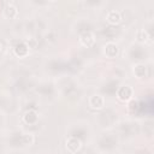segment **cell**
<instances>
[{"mask_svg": "<svg viewBox=\"0 0 154 154\" xmlns=\"http://www.w3.org/2000/svg\"><path fill=\"white\" fill-rule=\"evenodd\" d=\"M118 146H119V137L117 134H113V132L103 134L97 140V143H96L97 149L101 153H106V154L113 153V150H116Z\"/></svg>", "mask_w": 154, "mask_h": 154, "instance_id": "obj_1", "label": "cell"}, {"mask_svg": "<svg viewBox=\"0 0 154 154\" xmlns=\"http://www.w3.org/2000/svg\"><path fill=\"white\" fill-rule=\"evenodd\" d=\"M35 142V136L31 132H22V131H14L11 134L8 138V144L11 147H30Z\"/></svg>", "mask_w": 154, "mask_h": 154, "instance_id": "obj_2", "label": "cell"}, {"mask_svg": "<svg viewBox=\"0 0 154 154\" xmlns=\"http://www.w3.org/2000/svg\"><path fill=\"white\" fill-rule=\"evenodd\" d=\"M116 113L112 109H101L99 111V113L95 116V120L97 122L99 126L102 129H107L113 126V124L116 123Z\"/></svg>", "mask_w": 154, "mask_h": 154, "instance_id": "obj_3", "label": "cell"}, {"mask_svg": "<svg viewBox=\"0 0 154 154\" xmlns=\"http://www.w3.org/2000/svg\"><path fill=\"white\" fill-rule=\"evenodd\" d=\"M126 54H128V59L129 60H132V61H136V63H141V60L147 58L148 52H147V49H146V47L143 45L132 43L128 48Z\"/></svg>", "mask_w": 154, "mask_h": 154, "instance_id": "obj_4", "label": "cell"}, {"mask_svg": "<svg viewBox=\"0 0 154 154\" xmlns=\"http://www.w3.org/2000/svg\"><path fill=\"white\" fill-rule=\"evenodd\" d=\"M116 97L120 101V102H129L134 99L135 95V90L130 84H122L117 88L116 90Z\"/></svg>", "mask_w": 154, "mask_h": 154, "instance_id": "obj_5", "label": "cell"}, {"mask_svg": "<svg viewBox=\"0 0 154 154\" xmlns=\"http://www.w3.org/2000/svg\"><path fill=\"white\" fill-rule=\"evenodd\" d=\"M83 147V141L75 136H69L65 140V149L69 154H77Z\"/></svg>", "mask_w": 154, "mask_h": 154, "instance_id": "obj_6", "label": "cell"}, {"mask_svg": "<svg viewBox=\"0 0 154 154\" xmlns=\"http://www.w3.org/2000/svg\"><path fill=\"white\" fill-rule=\"evenodd\" d=\"M88 105L94 111H101V109H103L106 107V97H105L103 94L95 93V94L89 96Z\"/></svg>", "mask_w": 154, "mask_h": 154, "instance_id": "obj_7", "label": "cell"}, {"mask_svg": "<svg viewBox=\"0 0 154 154\" xmlns=\"http://www.w3.org/2000/svg\"><path fill=\"white\" fill-rule=\"evenodd\" d=\"M40 122V113L36 108H29L26 109L22 116V123L29 126L37 125Z\"/></svg>", "mask_w": 154, "mask_h": 154, "instance_id": "obj_8", "label": "cell"}, {"mask_svg": "<svg viewBox=\"0 0 154 154\" xmlns=\"http://www.w3.org/2000/svg\"><path fill=\"white\" fill-rule=\"evenodd\" d=\"M30 45L26 41H18L13 47H12V53L16 58L24 59L30 54Z\"/></svg>", "mask_w": 154, "mask_h": 154, "instance_id": "obj_9", "label": "cell"}, {"mask_svg": "<svg viewBox=\"0 0 154 154\" xmlns=\"http://www.w3.org/2000/svg\"><path fill=\"white\" fill-rule=\"evenodd\" d=\"M78 41H79L81 46H83L85 48H91L96 42V36L93 30H87V31H83L79 34Z\"/></svg>", "mask_w": 154, "mask_h": 154, "instance_id": "obj_10", "label": "cell"}, {"mask_svg": "<svg viewBox=\"0 0 154 154\" xmlns=\"http://www.w3.org/2000/svg\"><path fill=\"white\" fill-rule=\"evenodd\" d=\"M1 13H2L4 18L10 19V20L16 19V18L18 17V14H19L18 8H17V6H16L13 2H6V4L2 6Z\"/></svg>", "mask_w": 154, "mask_h": 154, "instance_id": "obj_11", "label": "cell"}, {"mask_svg": "<svg viewBox=\"0 0 154 154\" xmlns=\"http://www.w3.org/2000/svg\"><path fill=\"white\" fill-rule=\"evenodd\" d=\"M102 53H103V55H105L106 58H108V59H114V58H117V55H118V53H119V48H118L117 43H114V42H112V41H108V42H106V43L103 45V47H102Z\"/></svg>", "mask_w": 154, "mask_h": 154, "instance_id": "obj_12", "label": "cell"}, {"mask_svg": "<svg viewBox=\"0 0 154 154\" xmlns=\"http://www.w3.org/2000/svg\"><path fill=\"white\" fill-rule=\"evenodd\" d=\"M105 19H106V22H107L109 25L116 26V25H118V24L122 23L123 17H122V13H120L118 10H109V11L106 13Z\"/></svg>", "mask_w": 154, "mask_h": 154, "instance_id": "obj_13", "label": "cell"}, {"mask_svg": "<svg viewBox=\"0 0 154 154\" xmlns=\"http://www.w3.org/2000/svg\"><path fill=\"white\" fill-rule=\"evenodd\" d=\"M147 71L148 67L146 64L143 63H135L132 65V75L135 76V78L137 79H143L147 77Z\"/></svg>", "mask_w": 154, "mask_h": 154, "instance_id": "obj_14", "label": "cell"}, {"mask_svg": "<svg viewBox=\"0 0 154 154\" xmlns=\"http://www.w3.org/2000/svg\"><path fill=\"white\" fill-rule=\"evenodd\" d=\"M152 40V36H150V34L147 31V29H140V30H137V32H136V43H140V45H146L147 42H149Z\"/></svg>", "mask_w": 154, "mask_h": 154, "instance_id": "obj_15", "label": "cell"}, {"mask_svg": "<svg viewBox=\"0 0 154 154\" xmlns=\"http://www.w3.org/2000/svg\"><path fill=\"white\" fill-rule=\"evenodd\" d=\"M37 93H40V94L43 95V96H51V95L54 93V87H53V84L47 83V82H46V83H42V84L38 85Z\"/></svg>", "mask_w": 154, "mask_h": 154, "instance_id": "obj_16", "label": "cell"}, {"mask_svg": "<svg viewBox=\"0 0 154 154\" xmlns=\"http://www.w3.org/2000/svg\"><path fill=\"white\" fill-rule=\"evenodd\" d=\"M107 84H108V87L103 88V91H105L106 94H116V90H117V88L119 87L118 81L112 79V81H109Z\"/></svg>", "mask_w": 154, "mask_h": 154, "instance_id": "obj_17", "label": "cell"}, {"mask_svg": "<svg viewBox=\"0 0 154 154\" xmlns=\"http://www.w3.org/2000/svg\"><path fill=\"white\" fill-rule=\"evenodd\" d=\"M131 154H152V152L147 148H136Z\"/></svg>", "mask_w": 154, "mask_h": 154, "instance_id": "obj_18", "label": "cell"}, {"mask_svg": "<svg viewBox=\"0 0 154 154\" xmlns=\"http://www.w3.org/2000/svg\"><path fill=\"white\" fill-rule=\"evenodd\" d=\"M4 123H5V119H4V117H2V114L0 113V129L2 128V125H4Z\"/></svg>", "mask_w": 154, "mask_h": 154, "instance_id": "obj_19", "label": "cell"}, {"mask_svg": "<svg viewBox=\"0 0 154 154\" xmlns=\"http://www.w3.org/2000/svg\"><path fill=\"white\" fill-rule=\"evenodd\" d=\"M2 51V43H1V41H0V52Z\"/></svg>", "mask_w": 154, "mask_h": 154, "instance_id": "obj_20", "label": "cell"}]
</instances>
